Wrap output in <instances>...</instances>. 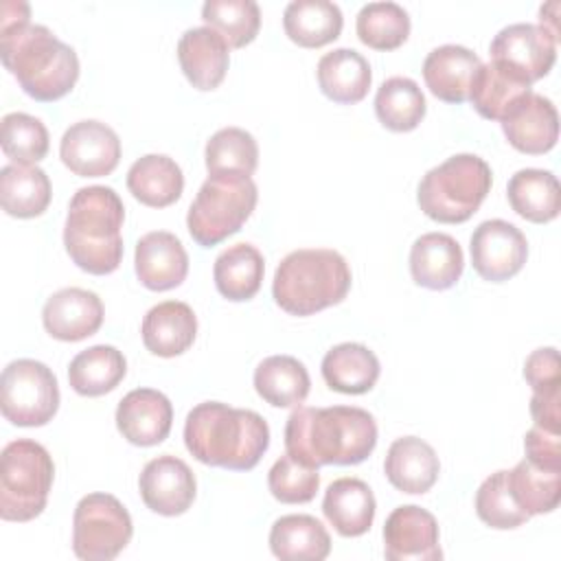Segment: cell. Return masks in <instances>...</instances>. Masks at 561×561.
Segmentation results:
<instances>
[{
    "instance_id": "obj_1",
    "label": "cell",
    "mask_w": 561,
    "mask_h": 561,
    "mask_svg": "<svg viewBox=\"0 0 561 561\" xmlns=\"http://www.w3.org/2000/svg\"><path fill=\"white\" fill-rule=\"evenodd\" d=\"M0 57L20 88L35 101L66 96L79 79V57L48 26L31 24L24 0H4L0 7Z\"/></svg>"
},
{
    "instance_id": "obj_2",
    "label": "cell",
    "mask_w": 561,
    "mask_h": 561,
    "mask_svg": "<svg viewBox=\"0 0 561 561\" xmlns=\"http://www.w3.org/2000/svg\"><path fill=\"white\" fill-rule=\"evenodd\" d=\"M377 445L373 414L355 405H296L285 425V449L311 467L359 465Z\"/></svg>"
},
{
    "instance_id": "obj_3",
    "label": "cell",
    "mask_w": 561,
    "mask_h": 561,
    "mask_svg": "<svg viewBox=\"0 0 561 561\" xmlns=\"http://www.w3.org/2000/svg\"><path fill=\"white\" fill-rule=\"evenodd\" d=\"M184 445L204 465L248 471L267 451L270 427L254 410L204 401L186 414Z\"/></svg>"
},
{
    "instance_id": "obj_4",
    "label": "cell",
    "mask_w": 561,
    "mask_h": 561,
    "mask_svg": "<svg viewBox=\"0 0 561 561\" xmlns=\"http://www.w3.org/2000/svg\"><path fill=\"white\" fill-rule=\"evenodd\" d=\"M125 206L112 186H83L70 204L64 226V245L77 267L88 274H110L123 259Z\"/></svg>"
},
{
    "instance_id": "obj_5",
    "label": "cell",
    "mask_w": 561,
    "mask_h": 561,
    "mask_svg": "<svg viewBox=\"0 0 561 561\" xmlns=\"http://www.w3.org/2000/svg\"><path fill=\"white\" fill-rule=\"evenodd\" d=\"M351 267L329 248H302L289 252L276 267L272 296L291 316H311L346 298Z\"/></svg>"
},
{
    "instance_id": "obj_6",
    "label": "cell",
    "mask_w": 561,
    "mask_h": 561,
    "mask_svg": "<svg viewBox=\"0 0 561 561\" xmlns=\"http://www.w3.org/2000/svg\"><path fill=\"white\" fill-rule=\"evenodd\" d=\"M491 184L493 173L486 160L476 153H456L423 175L416 202L434 221L462 224L480 208Z\"/></svg>"
},
{
    "instance_id": "obj_7",
    "label": "cell",
    "mask_w": 561,
    "mask_h": 561,
    "mask_svg": "<svg viewBox=\"0 0 561 561\" xmlns=\"http://www.w3.org/2000/svg\"><path fill=\"white\" fill-rule=\"evenodd\" d=\"M256 199L259 191L250 175H208L188 206V234L202 248H213L221 243L245 224L256 206Z\"/></svg>"
},
{
    "instance_id": "obj_8",
    "label": "cell",
    "mask_w": 561,
    "mask_h": 561,
    "mask_svg": "<svg viewBox=\"0 0 561 561\" xmlns=\"http://www.w3.org/2000/svg\"><path fill=\"white\" fill-rule=\"evenodd\" d=\"M55 465L44 445L31 438L11 440L0 456V517L31 522L48 502Z\"/></svg>"
},
{
    "instance_id": "obj_9",
    "label": "cell",
    "mask_w": 561,
    "mask_h": 561,
    "mask_svg": "<svg viewBox=\"0 0 561 561\" xmlns=\"http://www.w3.org/2000/svg\"><path fill=\"white\" fill-rule=\"evenodd\" d=\"M59 408L55 373L37 359H13L0 379L2 416L20 427L46 425Z\"/></svg>"
},
{
    "instance_id": "obj_10",
    "label": "cell",
    "mask_w": 561,
    "mask_h": 561,
    "mask_svg": "<svg viewBox=\"0 0 561 561\" xmlns=\"http://www.w3.org/2000/svg\"><path fill=\"white\" fill-rule=\"evenodd\" d=\"M134 535L127 508L110 493H88L75 506L72 552L83 561H110Z\"/></svg>"
},
{
    "instance_id": "obj_11",
    "label": "cell",
    "mask_w": 561,
    "mask_h": 561,
    "mask_svg": "<svg viewBox=\"0 0 561 561\" xmlns=\"http://www.w3.org/2000/svg\"><path fill=\"white\" fill-rule=\"evenodd\" d=\"M473 270L491 283L513 278L528 259V241L524 232L504 219L482 221L469 241Z\"/></svg>"
},
{
    "instance_id": "obj_12",
    "label": "cell",
    "mask_w": 561,
    "mask_h": 561,
    "mask_svg": "<svg viewBox=\"0 0 561 561\" xmlns=\"http://www.w3.org/2000/svg\"><path fill=\"white\" fill-rule=\"evenodd\" d=\"M61 162L81 178L110 175L121 160L118 134L94 118L72 123L59 142Z\"/></svg>"
},
{
    "instance_id": "obj_13",
    "label": "cell",
    "mask_w": 561,
    "mask_h": 561,
    "mask_svg": "<svg viewBox=\"0 0 561 561\" xmlns=\"http://www.w3.org/2000/svg\"><path fill=\"white\" fill-rule=\"evenodd\" d=\"M557 37L530 22H515L497 31L489 46L491 59L519 70L530 83L546 77L557 59Z\"/></svg>"
},
{
    "instance_id": "obj_14",
    "label": "cell",
    "mask_w": 561,
    "mask_h": 561,
    "mask_svg": "<svg viewBox=\"0 0 561 561\" xmlns=\"http://www.w3.org/2000/svg\"><path fill=\"white\" fill-rule=\"evenodd\" d=\"M138 489L149 511L164 517H175L191 508L197 493V482L195 473L182 458L162 454L142 467Z\"/></svg>"
},
{
    "instance_id": "obj_15",
    "label": "cell",
    "mask_w": 561,
    "mask_h": 561,
    "mask_svg": "<svg viewBox=\"0 0 561 561\" xmlns=\"http://www.w3.org/2000/svg\"><path fill=\"white\" fill-rule=\"evenodd\" d=\"M383 554L388 561H440L436 517L416 506H397L383 524Z\"/></svg>"
},
{
    "instance_id": "obj_16",
    "label": "cell",
    "mask_w": 561,
    "mask_h": 561,
    "mask_svg": "<svg viewBox=\"0 0 561 561\" xmlns=\"http://www.w3.org/2000/svg\"><path fill=\"white\" fill-rule=\"evenodd\" d=\"M101 298L81 287H64L55 291L42 309V322L48 335L61 342H79L94 335L103 324Z\"/></svg>"
},
{
    "instance_id": "obj_17",
    "label": "cell",
    "mask_w": 561,
    "mask_h": 561,
    "mask_svg": "<svg viewBox=\"0 0 561 561\" xmlns=\"http://www.w3.org/2000/svg\"><path fill=\"white\" fill-rule=\"evenodd\" d=\"M173 423V405L160 390L136 388L116 408V427L131 445L151 447L162 443Z\"/></svg>"
},
{
    "instance_id": "obj_18",
    "label": "cell",
    "mask_w": 561,
    "mask_h": 561,
    "mask_svg": "<svg viewBox=\"0 0 561 561\" xmlns=\"http://www.w3.org/2000/svg\"><path fill=\"white\" fill-rule=\"evenodd\" d=\"M134 267L138 280L151 291H167L188 274V254L182 241L167 230H153L138 239Z\"/></svg>"
},
{
    "instance_id": "obj_19",
    "label": "cell",
    "mask_w": 561,
    "mask_h": 561,
    "mask_svg": "<svg viewBox=\"0 0 561 561\" xmlns=\"http://www.w3.org/2000/svg\"><path fill=\"white\" fill-rule=\"evenodd\" d=\"M506 140L522 153L550 151L559 138V114L554 103L537 92L526 94L502 121Z\"/></svg>"
},
{
    "instance_id": "obj_20",
    "label": "cell",
    "mask_w": 561,
    "mask_h": 561,
    "mask_svg": "<svg viewBox=\"0 0 561 561\" xmlns=\"http://www.w3.org/2000/svg\"><path fill=\"white\" fill-rule=\"evenodd\" d=\"M178 59L184 77L197 90H215L228 70L230 46L210 26H193L178 42Z\"/></svg>"
},
{
    "instance_id": "obj_21",
    "label": "cell",
    "mask_w": 561,
    "mask_h": 561,
    "mask_svg": "<svg viewBox=\"0 0 561 561\" xmlns=\"http://www.w3.org/2000/svg\"><path fill=\"white\" fill-rule=\"evenodd\" d=\"M462 270V248L451 234L425 232L410 248V274L425 289L443 291L454 287Z\"/></svg>"
},
{
    "instance_id": "obj_22",
    "label": "cell",
    "mask_w": 561,
    "mask_h": 561,
    "mask_svg": "<svg viewBox=\"0 0 561 561\" xmlns=\"http://www.w3.org/2000/svg\"><path fill=\"white\" fill-rule=\"evenodd\" d=\"M533 83L515 68L504 61L491 59L489 64H480L471 90L469 101L482 118L504 121L506 114L533 92Z\"/></svg>"
},
{
    "instance_id": "obj_23",
    "label": "cell",
    "mask_w": 561,
    "mask_h": 561,
    "mask_svg": "<svg viewBox=\"0 0 561 561\" xmlns=\"http://www.w3.org/2000/svg\"><path fill=\"white\" fill-rule=\"evenodd\" d=\"M480 64V57L471 48L443 44L427 53L423 61V79L436 99L445 103H465Z\"/></svg>"
},
{
    "instance_id": "obj_24",
    "label": "cell",
    "mask_w": 561,
    "mask_h": 561,
    "mask_svg": "<svg viewBox=\"0 0 561 561\" xmlns=\"http://www.w3.org/2000/svg\"><path fill=\"white\" fill-rule=\"evenodd\" d=\"M142 344L158 357H175L191 348L197 335V318L182 300H164L151 307L140 324Z\"/></svg>"
},
{
    "instance_id": "obj_25",
    "label": "cell",
    "mask_w": 561,
    "mask_h": 561,
    "mask_svg": "<svg viewBox=\"0 0 561 561\" xmlns=\"http://www.w3.org/2000/svg\"><path fill=\"white\" fill-rule=\"evenodd\" d=\"M375 511L377 502L373 489L359 478H337L324 491L322 513L342 537H359L368 533Z\"/></svg>"
},
{
    "instance_id": "obj_26",
    "label": "cell",
    "mask_w": 561,
    "mask_h": 561,
    "mask_svg": "<svg viewBox=\"0 0 561 561\" xmlns=\"http://www.w3.org/2000/svg\"><path fill=\"white\" fill-rule=\"evenodd\" d=\"M383 471L394 489L419 495L434 486L440 473V462L430 443L419 436H403L388 447Z\"/></svg>"
},
{
    "instance_id": "obj_27",
    "label": "cell",
    "mask_w": 561,
    "mask_h": 561,
    "mask_svg": "<svg viewBox=\"0 0 561 561\" xmlns=\"http://www.w3.org/2000/svg\"><path fill=\"white\" fill-rule=\"evenodd\" d=\"M318 85L335 103H359L370 88L373 72L366 57L353 48H333L324 53L316 68Z\"/></svg>"
},
{
    "instance_id": "obj_28",
    "label": "cell",
    "mask_w": 561,
    "mask_h": 561,
    "mask_svg": "<svg viewBox=\"0 0 561 561\" xmlns=\"http://www.w3.org/2000/svg\"><path fill=\"white\" fill-rule=\"evenodd\" d=\"M377 355L359 342H342L322 357V377L327 386L342 394H364L379 379Z\"/></svg>"
},
{
    "instance_id": "obj_29",
    "label": "cell",
    "mask_w": 561,
    "mask_h": 561,
    "mask_svg": "<svg viewBox=\"0 0 561 561\" xmlns=\"http://www.w3.org/2000/svg\"><path fill=\"white\" fill-rule=\"evenodd\" d=\"M127 188L140 204L164 208L180 199L184 175L173 158L164 153H147L129 167Z\"/></svg>"
},
{
    "instance_id": "obj_30",
    "label": "cell",
    "mask_w": 561,
    "mask_h": 561,
    "mask_svg": "<svg viewBox=\"0 0 561 561\" xmlns=\"http://www.w3.org/2000/svg\"><path fill=\"white\" fill-rule=\"evenodd\" d=\"M270 550L285 561H322L331 552V537L311 515H283L272 524Z\"/></svg>"
},
{
    "instance_id": "obj_31",
    "label": "cell",
    "mask_w": 561,
    "mask_h": 561,
    "mask_svg": "<svg viewBox=\"0 0 561 561\" xmlns=\"http://www.w3.org/2000/svg\"><path fill=\"white\" fill-rule=\"evenodd\" d=\"M50 180L37 164H7L0 171V204L7 215L39 217L50 204Z\"/></svg>"
},
{
    "instance_id": "obj_32",
    "label": "cell",
    "mask_w": 561,
    "mask_h": 561,
    "mask_svg": "<svg viewBox=\"0 0 561 561\" xmlns=\"http://www.w3.org/2000/svg\"><path fill=\"white\" fill-rule=\"evenodd\" d=\"M506 195L511 208L533 224L552 221L561 210V186L552 171L519 169L511 175Z\"/></svg>"
},
{
    "instance_id": "obj_33",
    "label": "cell",
    "mask_w": 561,
    "mask_h": 561,
    "mask_svg": "<svg viewBox=\"0 0 561 561\" xmlns=\"http://www.w3.org/2000/svg\"><path fill=\"white\" fill-rule=\"evenodd\" d=\"M265 274L263 254L252 243H234L228 245L213 265V278L217 291L232 300H250L261 289Z\"/></svg>"
},
{
    "instance_id": "obj_34",
    "label": "cell",
    "mask_w": 561,
    "mask_h": 561,
    "mask_svg": "<svg viewBox=\"0 0 561 561\" xmlns=\"http://www.w3.org/2000/svg\"><path fill=\"white\" fill-rule=\"evenodd\" d=\"M127 373L125 355L110 344H96L77 353L68 366L70 388L81 397L112 392Z\"/></svg>"
},
{
    "instance_id": "obj_35",
    "label": "cell",
    "mask_w": 561,
    "mask_h": 561,
    "mask_svg": "<svg viewBox=\"0 0 561 561\" xmlns=\"http://www.w3.org/2000/svg\"><path fill=\"white\" fill-rule=\"evenodd\" d=\"M342 11L329 0H291L283 13V26L291 42L305 48H318L340 37Z\"/></svg>"
},
{
    "instance_id": "obj_36",
    "label": "cell",
    "mask_w": 561,
    "mask_h": 561,
    "mask_svg": "<svg viewBox=\"0 0 561 561\" xmlns=\"http://www.w3.org/2000/svg\"><path fill=\"white\" fill-rule=\"evenodd\" d=\"M309 373L291 355H270L254 370L259 397L274 408H296L309 394Z\"/></svg>"
},
{
    "instance_id": "obj_37",
    "label": "cell",
    "mask_w": 561,
    "mask_h": 561,
    "mask_svg": "<svg viewBox=\"0 0 561 561\" xmlns=\"http://www.w3.org/2000/svg\"><path fill=\"white\" fill-rule=\"evenodd\" d=\"M506 484L530 517L550 513L561 500V469H543L528 458L519 460L513 469H506Z\"/></svg>"
},
{
    "instance_id": "obj_38",
    "label": "cell",
    "mask_w": 561,
    "mask_h": 561,
    "mask_svg": "<svg viewBox=\"0 0 561 561\" xmlns=\"http://www.w3.org/2000/svg\"><path fill=\"white\" fill-rule=\"evenodd\" d=\"M425 96L410 77L386 79L375 94V114L379 123L392 131H410L425 116Z\"/></svg>"
},
{
    "instance_id": "obj_39",
    "label": "cell",
    "mask_w": 561,
    "mask_h": 561,
    "mask_svg": "<svg viewBox=\"0 0 561 561\" xmlns=\"http://www.w3.org/2000/svg\"><path fill=\"white\" fill-rule=\"evenodd\" d=\"M355 31L362 44L375 50H394L410 35L408 11L390 0L368 2L359 9Z\"/></svg>"
},
{
    "instance_id": "obj_40",
    "label": "cell",
    "mask_w": 561,
    "mask_h": 561,
    "mask_svg": "<svg viewBox=\"0 0 561 561\" xmlns=\"http://www.w3.org/2000/svg\"><path fill=\"white\" fill-rule=\"evenodd\" d=\"M208 175L243 173L252 175L259 164V145L254 136L241 127H224L215 131L204 149Z\"/></svg>"
},
{
    "instance_id": "obj_41",
    "label": "cell",
    "mask_w": 561,
    "mask_h": 561,
    "mask_svg": "<svg viewBox=\"0 0 561 561\" xmlns=\"http://www.w3.org/2000/svg\"><path fill=\"white\" fill-rule=\"evenodd\" d=\"M202 20L215 28L230 48L250 44L261 26V11L254 0H206Z\"/></svg>"
},
{
    "instance_id": "obj_42",
    "label": "cell",
    "mask_w": 561,
    "mask_h": 561,
    "mask_svg": "<svg viewBox=\"0 0 561 561\" xmlns=\"http://www.w3.org/2000/svg\"><path fill=\"white\" fill-rule=\"evenodd\" d=\"M476 513L478 517L497 530H511L530 519L526 511L519 508L515 502L508 484H506V469L491 473L476 491Z\"/></svg>"
},
{
    "instance_id": "obj_43",
    "label": "cell",
    "mask_w": 561,
    "mask_h": 561,
    "mask_svg": "<svg viewBox=\"0 0 561 561\" xmlns=\"http://www.w3.org/2000/svg\"><path fill=\"white\" fill-rule=\"evenodd\" d=\"M2 151L15 164L39 162L48 153V129L24 112H11L2 118Z\"/></svg>"
},
{
    "instance_id": "obj_44",
    "label": "cell",
    "mask_w": 561,
    "mask_h": 561,
    "mask_svg": "<svg viewBox=\"0 0 561 561\" xmlns=\"http://www.w3.org/2000/svg\"><path fill=\"white\" fill-rule=\"evenodd\" d=\"M270 493L283 504L311 502L320 489L318 467L305 465L291 454L280 456L267 473Z\"/></svg>"
},
{
    "instance_id": "obj_45",
    "label": "cell",
    "mask_w": 561,
    "mask_h": 561,
    "mask_svg": "<svg viewBox=\"0 0 561 561\" xmlns=\"http://www.w3.org/2000/svg\"><path fill=\"white\" fill-rule=\"evenodd\" d=\"M524 379L528 381L533 392L561 388L559 351L554 346H543L533 351L524 362Z\"/></svg>"
},
{
    "instance_id": "obj_46",
    "label": "cell",
    "mask_w": 561,
    "mask_h": 561,
    "mask_svg": "<svg viewBox=\"0 0 561 561\" xmlns=\"http://www.w3.org/2000/svg\"><path fill=\"white\" fill-rule=\"evenodd\" d=\"M526 458L543 469H561V438L557 432H548L533 425L524 436Z\"/></svg>"
},
{
    "instance_id": "obj_47",
    "label": "cell",
    "mask_w": 561,
    "mask_h": 561,
    "mask_svg": "<svg viewBox=\"0 0 561 561\" xmlns=\"http://www.w3.org/2000/svg\"><path fill=\"white\" fill-rule=\"evenodd\" d=\"M530 414H533L535 425L559 434V430H561V388L533 392Z\"/></svg>"
},
{
    "instance_id": "obj_48",
    "label": "cell",
    "mask_w": 561,
    "mask_h": 561,
    "mask_svg": "<svg viewBox=\"0 0 561 561\" xmlns=\"http://www.w3.org/2000/svg\"><path fill=\"white\" fill-rule=\"evenodd\" d=\"M557 11H559V2H548L539 9V26L548 28L557 39H559V26H557Z\"/></svg>"
}]
</instances>
